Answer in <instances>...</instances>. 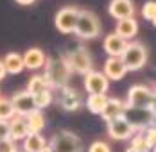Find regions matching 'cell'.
I'll use <instances>...</instances> for the list:
<instances>
[{
  "label": "cell",
  "instance_id": "9a60e30c",
  "mask_svg": "<svg viewBox=\"0 0 156 152\" xmlns=\"http://www.w3.org/2000/svg\"><path fill=\"white\" fill-rule=\"evenodd\" d=\"M22 57H23V68H27V70H40V68H43L45 63H47L45 52H43L41 48H38V47L29 48Z\"/></svg>",
  "mask_w": 156,
  "mask_h": 152
},
{
  "label": "cell",
  "instance_id": "52a82bcc",
  "mask_svg": "<svg viewBox=\"0 0 156 152\" xmlns=\"http://www.w3.org/2000/svg\"><path fill=\"white\" fill-rule=\"evenodd\" d=\"M154 100H156V95L149 86L136 84V86H131L129 91H127V102H126V106L151 107V106H154Z\"/></svg>",
  "mask_w": 156,
  "mask_h": 152
},
{
  "label": "cell",
  "instance_id": "8d00e7d4",
  "mask_svg": "<svg viewBox=\"0 0 156 152\" xmlns=\"http://www.w3.org/2000/svg\"><path fill=\"white\" fill-rule=\"evenodd\" d=\"M153 25H154V27H156V18H154V20H153Z\"/></svg>",
  "mask_w": 156,
  "mask_h": 152
},
{
  "label": "cell",
  "instance_id": "277c9868",
  "mask_svg": "<svg viewBox=\"0 0 156 152\" xmlns=\"http://www.w3.org/2000/svg\"><path fill=\"white\" fill-rule=\"evenodd\" d=\"M48 147L52 149V152H81L83 141L77 134H74L70 131H59L52 136Z\"/></svg>",
  "mask_w": 156,
  "mask_h": 152
},
{
  "label": "cell",
  "instance_id": "836d02e7",
  "mask_svg": "<svg viewBox=\"0 0 156 152\" xmlns=\"http://www.w3.org/2000/svg\"><path fill=\"white\" fill-rule=\"evenodd\" d=\"M18 4H22V5H31V4H34L36 0H16Z\"/></svg>",
  "mask_w": 156,
  "mask_h": 152
},
{
  "label": "cell",
  "instance_id": "f1b7e54d",
  "mask_svg": "<svg viewBox=\"0 0 156 152\" xmlns=\"http://www.w3.org/2000/svg\"><path fill=\"white\" fill-rule=\"evenodd\" d=\"M88 152H111V147H109L106 141L97 140V141H94V143L88 147Z\"/></svg>",
  "mask_w": 156,
  "mask_h": 152
},
{
  "label": "cell",
  "instance_id": "4fadbf2b",
  "mask_svg": "<svg viewBox=\"0 0 156 152\" xmlns=\"http://www.w3.org/2000/svg\"><path fill=\"white\" fill-rule=\"evenodd\" d=\"M102 74L106 75L108 81H120L127 74V68H126V64L122 63L120 57H108L106 63H104Z\"/></svg>",
  "mask_w": 156,
  "mask_h": 152
},
{
  "label": "cell",
  "instance_id": "74e56055",
  "mask_svg": "<svg viewBox=\"0 0 156 152\" xmlns=\"http://www.w3.org/2000/svg\"><path fill=\"white\" fill-rule=\"evenodd\" d=\"M153 152H156V149H154V150H153Z\"/></svg>",
  "mask_w": 156,
  "mask_h": 152
},
{
  "label": "cell",
  "instance_id": "7c38bea8",
  "mask_svg": "<svg viewBox=\"0 0 156 152\" xmlns=\"http://www.w3.org/2000/svg\"><path fill=\"white\" fill-rule=\"evenodd\" d=\"M108 13L117 22L124 18H135V4L133 0H111L108 5Z\"/></svg>",
  "mask_w": 156,
  "mask_h": 152
},
{
  "label": "cell",
  "instance_id": "44dd1931",
  "mask_svg": "<svg viewBox=\"0 0 156 152\" xmlns=\"http://www.w3.org/2000/svg\"><path fill=\"white\" fill-rule=\"evenodd\" d=\"M23 120H25V125H27L29 133H41L45 129V116H43V113L40 109H34L29 115H25Z\"/></svg>",
  "mask_w": 156,
  "mask_h": 152
},
{
  "label": "cell",
  "instance_id": "8992f818",
  "mask_svg": "<svg viewBox=\"0 0 156 152\" xmlns=\"http://www.w3.org/2000/svg\"><path fill=\"white\" fill-rule=\"evenodd\" d=\"M63 59L66 63V66L70 68V72H77V74L86 75L88 72L94 70L92 68V57H90V54H88V50L84 47H79L76 50L68 52Z\"/></svg>",
  "mask_w": 156,
  "mask_h": 152
},
{
  "label": "cell",
  "instance_id": "1f68e13d",
  "mask_svg": "<svg viewBox=\"0 0 156 152\" xmlns=\"http://www.w3.org/2000/svg\"><path fill=\"white\" fill-rule=\"evenodd\" d=\"M9 138V122L0 120V140H7Z\"/></svg>",
  "mask_w": 156,
  "mask_h": 152
},
{
  "label": "cell",
  "instance_id": "f546056e",
  "mask_svg": "<svg viewBox=\"0 0 156 152\" xmlns=\"http://www.w3.org/2000/svg\"><path fill=\"white\" fill-rule=\"evenodd\" d=\"M144 136H145V141L149 143L151 150H154L156 149V127H147Z\"/></svg>",
  "mask_w": 156,
  "mask_h": 152
},
{
  "label": "cell",
  "instance_id": "484cf974",
  "mask_svg": "<svg viewBox=\"0 0 156 152\" xmlns=\"http://www.w3.org/2000/svg\"><path fill=\"white\" fill-rule=\"evenodd\" d=\"M131 149L136 150V152H151V147H149V143L145 141V136H144L142 133L131 136Z\"/></svg>",
  "mask_w": 156,
  "mask_h": 152
},
{
  "label": "cell",
  "instance_id": "e575fe53",
  "mask_svg": "<svg viewBox=\"0 0 156 152\" xmlns=\"http://www.w3.org/2000/svg\"><path fill=\"white\" fill-rule=\"evenodd\" d=\"M41 152H52V149H50V147H48V145H47V147H45V149H43V150H41Z\"/></svg>",
  "mask_w": 156,
  "mask_h": 152
},
{
  "label": "cell",
  "instance_id": "d590c367",
  "mask_svg": "<svg viewBox=\"0 0 156 152\" xmlns=\"http://www.w3.org/2000/svg\"><path fill=\"white\" fill-rule=\"evenodd\" d=\"M126 152H136V150H133V149H131V147H129V149H127V150Z\"/></svg>",
  "mask_w": 156,
  "mask_h": 152
},
{
  "label": "cell",
  "instance_id": "7402d4cb",
  "mask_svg": "<svg viewBox=\"0 0 156 152\" xmlns=\"http://www.w3.org/2000/svg\"><path fill=\"white\" fill-rule=\"evenodd\" d=\"M2 61H4V66H5L7 74H20V72H23V57H22V54L9 52Z\"/></svg>",
  "mask_w": 156,
  "mask_h": 152
},
{
  "label": "cell",
  "instance_id": "cb8c5ba5",
  "mask_svg": "<svg viewBox=\"0 0 156 152\" xmlns=\"http://www.w3.org/2000/svg\"><path fill=\"white\" fill-rule=\"evenodd\" d=\"M45 90H50L47 84V81H45V77L43 75H32L29 79V82H27V91L31 93V95H36V93H41V91Z\"/></svg>",
  "mask_w": 156,
  "mask_h": 152
},
{
  "label": "cell",
  "instance_id": "8fae6325",
  "mask_svg": "<svg viewBox=\"0 0 156 152\" xmlns=\"http://www.w3.org/2000/svg\"><path fill=\"white\" fill-rule=\"evenodd\" d=\"M9 100H11V104H13L15 115H18V116H25V115H29L31 111L36 109V106H34V98H32V95L27 90L16 91Z\"/></svg>",
  "mask_w": 156,
  "mask_h": 152
},
{
  "label": "cell",
  "instance_id": "4dcf8cb0",
  "mask_svg": "<svg viewBox=\"0 0 156 152\" xmlns=\"http://www.w3.org/2000/svg\"><path fill=\"white\" fill-rule=\"evenodd\" d=\"M0 152H18V147H16V143L11 138L0 140Z\"/></svg>",
  "mask_w": 156,
  "mask_h": 152
},
{
  "label": "cell",
  "instance_id": "30bf717a",
  "mask_svg": "<svg viewBox=\"0 0 156 152\" xmlns=\"http://www.w3.org/2000/svg\"><path fill=\"white\" fill-rule=\"evenodd\" d=\"M109 88V81L102 72L92 70L84 75V90L88 95H104Z\"/></svg>",
  "mask_w": 156,
  "mask_h": 152
},
{
  "label": "cell",
  "instance_id": "7a4b0ae2",
  "mask_svg": "<svg viewBox=\"0 0 156 152\" xmlns=\"http://www.w3.org/2000/svg\"><path fill=\"white\" fill-rule=\"evenodd\" d=\"M76 36L81 40H94L101 34V22L95 13L86 11V9H79V16H77V23H76Z\"/></svg>",
  "mask_w": 156,
  "mask_h": 152
},
{
  "label": "cell",
  "instance_id": "4316f807",
  "mask_svg": "<svg viewBox=\"0 0 156 152\" xmlns=\"http://www.w3.org/2000/svg\"><path fill=\"white\" fill-rule=\"evenodd\" d=\"M15 116V109L9 98H0V120L9 122Z\"/></svg>",
  "mask_w": 156,
  "mask_h": 152
},
{
  "label": "cell",
  "instance_id": "2e32d148",
  "mask_svg": "<svg viewBox=\"0 0 156 152\" xmlns=\"http://www.w3.org/2000/svg\"><path fill=\"white\" fill-rule=\"evenodd\" d=\"M59 104H61L63 109H66V111H77L79 107H81V97H79V93L76 90H72V88H68V86H63L59 88Z\"/></svg>",
  "mask_w": 156,
  "mask_h": 152
},
{
  "label": "cell",
  "instance_id": "d4e9b609",
  "mask_svg": "<svg viewBox=\"0 0 156 152\" xmlns=\"http://www.w3.org/2000/svg\"><path fill=\"white\" fill-rule=\"evenodd\" d=\"M32 98H34V106L36 109H43V107H47L52 104V91L50 90H45L41 91V93H36V95H32Z\"/></svg>",
  "mask_w": 156,
  "mask_h": 152
},
{
  "label": "cell",
  "instance_id": "d6986e66",
  "mask_svg": "<svg viewBox=\"0 0 156 152\" xmlns=\"http://www.w3.org/2000/svg\"><path fill=\"white\" fill-rule=\"evenodd\" d=\"M124 109H126V102L119 100V98H108V104L102 109L101 116L106 122H109V120H113V118H117V116H122Z\"/></svg>",
  "mask_w": 156,
  "mask_h": 152
},
{
  "label": "cell",
  "instance_id": "5b68a950",
  "mask_svg": "<svg viewBox=\"0 0 156 152\" xmlns=\"http://www.w3.org/2000/svg\"><path fill=\"white\" fill-rule=\"evenodd\" d=\"M122 116L136 131H140L144 127H149L151 125V122L154 120V116H156V111H154V106H151V107H129V106H126Z\"/></svg>",
  "mask_w": 156,
  "mask_h": 152
},
{
  "label": "cell",
  "instance_id": "3957f363",
  "mask_svg": "<svg viewBox=\"0 0 156 152\" xmlns=\"http://www.w3.org/2000/svg\"><path fill=\"white\" fill-rule=\"evenodd\" d=\"M122 63L126 64L127 72H136L142 70L147 63V48L138 41H127L124 54L120 56Z\"/></svg>",
  "mask_w": 156,
  "mask_h": 152
},
{
  "label": "cell",
  "instance_id": "9c48e42d",
  "mask_svg": "<svg viewBox=\"0 0 156 152\" xmlns=\"http://www.w3.org/2000/svg\"><path fill=\"white\" fill-rule=\"evenodd\" d=\"M135 131L136 129L126 120L124 116H117V118H113V120L108 122V134L113 140H119V141L129 140V138L135 134Z\"/></svg>",
  "mask_w": 156,
  "mask_h": 152
},
{
  "label": "cell",
  "instance_id": "d6a6232c",
  "mask_svg": "<svg viewBox=\"0 0 156 152\" xmlns=\"http://www.w3.org/2000/svg\"><path fill=\"white\" fill-rule=\"evenodd\" d=\"M7 75V72H5V66H4V61L0 59V81L4 79V77Z\"/></svg>",
  "mask_w": 156,
  "mask_h": 152
},
{
  "label": "cell",
  "instance_id": "ac0fdd59",
  "mask_svg": "<svg viewBox=\"0 0 156 152\" xmlns=\"http://www.w3.org/2000/svg\"><path fill=\"white\" fill-rule=\"evenodd\" d=\"M29 134V129L25 125V120L23 116H18L15 115L11 120H9V138L16 141V140H23V138Z\"/></svg>",
  "mask_w": 156,
  "mask_h": 152
},
{
  "label": "cell",
  "instance_id": "83f0119b",
  "mask_svg": "<svg viewBox=\"0 0 156 152\" xmlns=\"http://www.w3.org/2000/svg\"><path fill=\"white\" fill-rule=\"evenodd\" d=\"M142 16L149 22H153L156 18V0H147L142 5Z\"/></svg>",
  "mask_w": 156,
  "mask_h": 152
},
{
  "label": "cell",
  "instance_id": "ffe728a7",
  "mask_svg": "<svg viewBox=\"0 0 156 152\" xmlns=\"http://www.w3.org/2000/svg\"><path fill=\"white\" fill-rule=\"evenodd\" d=\"M47 147V140L41 133H29L23 138V152H41Z\"/></svg>",
  "mask_w": 156,
  "mask_h": 152
},
{
  "label": "cell",
  "instance_id": "5bb4252c",
  "mask_svg": "<svg viewBox=\"0 0 156 152\" xmlns=\"http://www.w3.org/2000/svg\"><path fill=\"white\" fill-rule=\"evenodd\" d=\"M102 47H104V52L108 54L109 57H120V56L124 54L126 47H127V41L122 40L119 34L111 32V34H108V36L104 38Z\"/></svg>",
  "mask_w": 156,
  "mask_h": 152
},
{
  "label": "cell",
  "instance_id": "6da1fadb",
  "mask_svg": "<svg viewBox=\"0 0 156 152\" xmlns=\"http://www.w3.org/2000/svg\"><path fill=\"white\" fill-rule=\"evenodd\" d=\"M70 68L66 66V63L63 57L59 59H47L45 63V81H47L48 88H63V86H66V81H68V77H70Z\"/></svg>",
  "mask_w": 156,
  "mask_h": 152
},
{
  "label": "cell",
  "instance_id": "603a6c76",
  "mask_svg": "<svg viewBox=\"0 0 156 152\" xmlns=\"http://www.w3.org/2000/svg\"><path fill=\"white\" fill-rule=\"evenodd\" d=\"M108 98L109 97L106 93H104V95H88V98H86V107H88V111L94 113V115H101L102 109L108 104Z\"/></svg>",
  "mask_w": 156,
  "mask_h": 152
},
{
  "label": "cell",
  "instance_id": "ba28073f",
  "mask_svg": "<svg viewBox=\"0 0 156 152\" xmlns=\"http://www.w3.org/2000/svg\"><path fill=\"white\" fill-rule=\"evenodd\" d=\"M77 16H79V9L74 5H66L59 9L56 13L54 18V23H56V29L63 32V34H70L76 29V23H77Z\"/></svg>",
  "mask_w": 156,
  "mask_h": 152
},
{
  "label": "cell",
  "instance_id": "e0dca14e",
  "mask_svg": "<svg viewBox=\"0 0 156 152\" xmlns=\"http://www.w3.org/2000/svg\"><path fill=\"white\" fill-rule=\"evenodd\" d=\"M115 34H119L122 40H126V41L133 40V38L138 34V22H136L135 18L119 20V22H117V27H115Z\"/></svg>",
  "mask_w": 156,
  "mask_h": 152
}]
</instances>
